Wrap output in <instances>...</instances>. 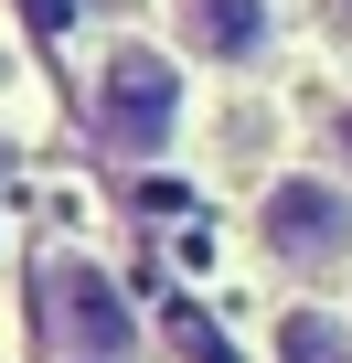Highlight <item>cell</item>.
<instances>
[{"label": "cell", "mask_w": 352, "mask_h": 363, "mask_svg": "<svg viewBox=\"0 0 352 363\" xmlns=\"http://www.w3.org/2000/svg\"><path fill=\"white\" fill-rule=\"evenodd\" d=\"M33 342L43 363H139V310L96 257H43L33 267Z\"/></svg>", "instance_id": "obj_1"}, {"label": "cell", "mask_w": 352, "mask_h": 363, "mask_svg": "<svg viewBox=\"0 0 352 363\" xmlns=\"http://www.w3.org/2000/svg\"><path fill=\"white\" fill-rule=\"evenodd\" d=\"M86 118H96L107 160H128V171L171 160V139H182V65L160 43H107V65L86 86Z\"/></svg>", "instance_id": "obj_2"}, {"label": "cell", "mask_w": 352, "mask_h": 363, "mask_svg": "<svg viewBox=\"0 0 352 363\" xmlns=\"http://www.w3.org/2000/svg\"><path fill=\"white\" fill-rule=\"evenodd\" d=\"M256 246H267L288 278H331V267H352V182H331V171H288V182H267V203H256Z\"/></svg>", "instance_id": "obj_3"}, {"label": "cell", "mask_w": 352, "mask_h": 363, "mask_svg": "<svg viewBox=\"0 0 352 363\" xmlns=\"http://www.w3.org/2000/svg\"><path fill=\"white\" fill-rule=\"evenodd\" d=\"M171 33H182L203 65L246 75V65H267V43H278V11H267V0H171Z\"/></svg>", "instance_id": "obj_4"}, {"label": "cell", "mask_w": 352, "mask_h": 363, "mask_svg": "<svg viewBox=\"0 0 352 363\" xmlns=\"http://www.w3.org/2000/svg\"><path fill=\"white\" fill-rule=\"evenodd\" d=\"M278 363H352V331L331 310H288L278 320Z\"/></svg>", "instance_id": "obj_5"}, {"label": "cell", "mask_w": 352, "mask_h": 363, "mask_svg": "<svg viewBox=\"0 0 352 363\" xmlns=\"http://www.w3.org/2000/svg\"><path fill=\"white\" fill-rule=\"evenodd\" d=\"M331 160H341V171H352V96H341V107H331Z\"/></svg>", "instance_id": "obj_6"}, {"label": "cell", "mask_w": 352, "mask_h": 363, "mask_svg": "<svg viewBox=\"0 0 352 363\" xmlns=\"http://www.w3.org/2000/svg\"><path fill=\"white\" fill-rule=\"evenodd\" d=\"M331 22H341V33H352V0H331Z\"/></svg>", "instance_id": "obj_7"}]
</instances>
